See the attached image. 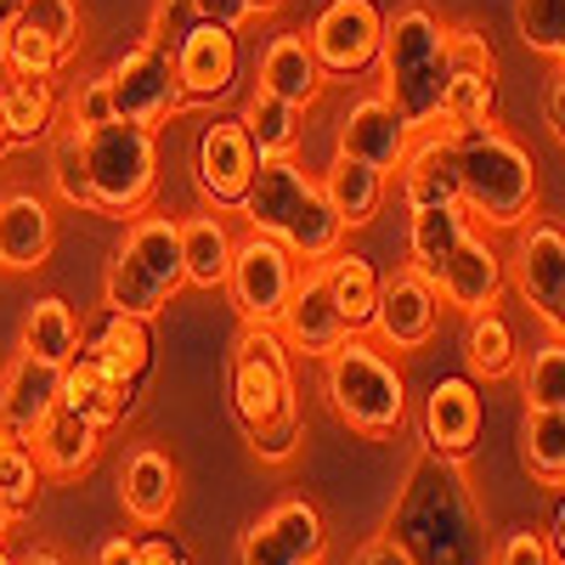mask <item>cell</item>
I'll use <instances>...</instances> for the list:
<instances>
[{"instance_id": "obj_17", "label": "cell", "mask_w": 565, "mask_h": 565, "mask_svg": "<svg viewBox=\"0 0 565 565\" xmlns=\"http://www.w3.org/2000/svg\"><path fill=\"white\" fill-rule=\"evenodd\" d=\"M170 57H175V79L186 90V103H215L238 79V29L199 23L170 45Z\"/></svg>"}, {"instance_id": "obj_9", "label": "cell", "mask_w": 565, "mask_h": 565, "mask_svg": "<svg viewBox=\"0 0 565 565\" xmlns=\"http://www.w3.org/2000/svg\"><path fill=\"white\" fill-rule=\"evenodd\" d=\"M498 108V52L481 29H447V85L436 125L447 136H469L492 125Z\"/></svg>"}, {"instance_id": "obj_33", "label": "cell", "mask_w": 565, "mask_h": 565, "mask_svg": "<svg viewBox=\"0 0 565 565\" xmlns=\"http://www.w3.org/2000/svg\"><path fill=\"white\" fill-rule=\"evenodd\" d=\"M232 232L221 215H186L181 221V271L193 289H226V271H232Z\"/></svg>"}, {"instance_id": "obj_54", "label": "cell", "mask_w": 565, "mask_h": 565, "mask_svg": "<svg viewBox=\"0 0 565 565\" xmlns=\"http://www.w3.org/2000/svg\"><path fill=\"white\" fill-rule=\"evenodd\" d=\"M12 521H18V509H12L7 498H0V537H7V532H12Z\"/></svg>"}, {"instance_id": "obj_26", "label": "cell", "mask_w": 565, "mask_h": 565, "mask_svg": "<svg viewBox=\"0 0 565 565\" xmlns=\"http://www.w3.org/2000/svg\"><path fill=\"white\" fill-rule=\"evenodd\" d=\"M57 221L34 193H7L0 199V266L7 271H40L52 260Z\"/></svg>"}, {"instance_id": "obj_53", "label": "cell", "mask_w": 565, "mask_h": 565, "mask_svg": "<svg viewBox=\"0 0 565 565\" xmlns=\"http://www.w3.org/2000/svg\"><path fill=\"white\" fill-rule=\"evenodd\" d=\"M18 565H68V559H63L57 548H34V554H29V559H18Z\"/></svg>"}, {"instance_id": "obj_11", "label": "cell", "mask_w": 565, "mask_h": 565, "mask_svg": "<svg viewBox=\"0 0 565 565\" xmlns=\"http://www.w3.org/2000/svg\"><path fill=\"white\" fill-rule=\"evenodd\" d=\"M103 79H108V97H114V119H125V125L159 130L164 119H175L186 108V90L175 79V57L159 40H141Z\"/></svg>"}, {"instance_id": "obj_2", "label": "cell", "mask_w": 565, "mask_h": 565, "mask_svg": "<svg viewBox=\"0 0 565 565\" xmlns=\"http://www.w3.org/2000/svg\"><path fill=\"white\" fill-rule=\"evenodd\" d=\"M226 391L238 413L244 436L260 463H289L300 447V396H295V367L289 345L277 328H244L226 362Z\"/></svg>"}, {"instance_id": "obj_12", "label": "cell", "mask_w": 565, "mask_h": 565, "mask_svg": "<svg viewBox=\"0 0 565 565\" xmlns=\"http://www.w3.org/2000/svg\"><path fill=\"white\" fill-rule=\"evenodd\" d=\"M380 40H385V12L373 0H328L306 34L317 68L334 79H356L367 68H380Z\"/></svg>"}, {"instance_id": "obj_51", "label": "cell", "mask_w": 565, "mask_h": 565, "mask_svg": "<svg viewBox=\"0 0 565 565\" xmlns=\"http://www.w3.org/2000/svg\"><path fill=\"white\" fill-rule=\"evenodd\" d=\"M90 565H136V537H108V543H97V554H90Z\"/></svg>"}, {"instance_id": "obj_35", "label": "cell", "mask_w": 565, "mask_h": 565, "mask_svg": "<svg viewBox=\"0 0 565 565\" xmlns=\"http://www.w3.org/2000/svg\"><path fill=\"white\" fill-rule=\"evenodd\" d=\"M463 362L476 380H503V373H514V362H521V340H514V328L498 306L476 311L463 328Z\"/></svg>"}, {"instance_id": "obj_16", "label": "cell", "mask_w": 565, "mask_h": 565, "mask_svg": "<svg viewBox=\"0 0 565 565\" xmlns=\"http://www.w3.org/2000/svg\"><path fill=\"white\" fill-rule=\"evenodd\" d=\"M441 328V295L436 282H424L413 266L396 271L380 289V311H373V334H380L391 351H424Z\"/></svg>"}, {"instance_id": "obj_55", "label": "cell", "mask_w": 565, "mask_h": 565, "mask_svg": "<svg viewBox=\"0 0 565 565\" xmlns=\"http://www.w3.org/2000/svg\"><path fill=\"white\" fill-rule=\"evenodd\" d=\"M249 7H255V18H266V12H277V7H282V0H249Z\"/></svg>"}, {"instance_id": "obj_1", "label": "cell", "mask_w": 565, "mask_h": 565, "mask_svg": "<svg viewBox=\"0 0 565 565\" xmlns=\"http://www.w3.org/2000/svg\"><path fill=\"white\" fill-rule=\"evenodd\" d=\"M385 537L413 565H487L492 559L476 492H469V476H463V458H441L424 447L407 463Z\"/></svg>"}, {"instance_id": "obj_27", "label": "cell", "mask_w": 565, "mask_h": 565, "mask_svg": "<svg viewBox=\"0 0 565 565\" xmlns=\"http://www.w3.org/2000/svg\"><path fill=\"white\" fill-rule=\"evenodd\" d=\"M34 458H40V476H85L90 463H97V447H103V430L90 418H79L74 407H52L40 424H34V436H29Z\"/></svg>"}, {"instance_id": "obj_31", "label": "cell", "mask_w": 565, "mask_h": 565, "mask_svg": "<svg viewBox=\"0 0 565 565\" xmlns=\"http://www.w3.org/2000/svg\"><path fill=\"white\" fill-rule=\"evenodd\" d=\"M476 226L463 215V204H430V210H413V226H407V260L424 282H436L441 266L452 260V249L463 244V232Z\"/></svg>"}, {"instance_id": "obj_24", "label": "cell", "mask_w": 565, "mask_h": 565, "mask_svg": "<svg viewBox=\"0 0 565 565\" xmlns=\"http://www.w3.org/2000/svg\"><path fill=\"white\" fill-rule=\"evenodd\" d=\"M181 498V476H175V458L159 447H136L119 463V503L136 526H164L175 514Z\"/></svg>"}, {"instance_id": "obj_7", "label": "cell", "mask_w": 565, "mask_h": 565, "mask_svg": "<svg viewBox=\"0 0 565 565\" xmlns=\"http://www.w3.org/2000/svg\"><path fill=\"white\" fill-rule=\"evenodd\" d=\"M181 282H186V271H181V221H170V215H136L130 232H125V244L108 260L103 306L153 322L175 300Z\"/></svg>"}, {"instance_id": "obj_13", "label": "cell", "mask_w": 565, "mask_h": 565, "mask_svg": "<svg viewBox=\"0 0 565 565\" xmlns=\"http://www.w3.org/2000/svg\"><path fill=\"white\" fill-rule=\"evenodd\" d=\"M322 554H328V526L317 503L282 498L238 532L232 565H322Z\"/></svg>"}, {"instance_id": "obj_3", "label": "cell", "mask_w": 565, "mask_h": 565, "mask_svg": "<svg viewBox=\"0 0 565 565\" xmlns=\"http://www.w3.org/2000/svg\"><path fill=\"white\" fill-rule=\"evenodd\" d=\"M238 210L249 215V232L277 238L300 266H322L328 255H340V244H345V221L334 215L322 181H311L295 153L260 159V170H255V181H249V193H244Z\"/></svg>"}, {"instance_id": "obj_32", "label": "cell", "mask_w": 565, "mask_h": 565, "mask_svg": "<svg viewBox=\"0 0 565 565\" xmlns=\"http://www.w3.org/2000/svg\"><path fill=\"white\" fill-rule=\"evenodd\" d=\"M322 282H328V295H334L340 317L351 334H362V328H373V311H380V289H385V277L380 266H373L367 255H328L322 260Z\"/></svg>"}, {"instance_id": "obj_30", "label": "cell", "mask_w": 565, "mask_h": 565, "mask_svg": "<svg viewBox=\"0 0 565 565\" xmlns=\"http://www.w3.org/2000/svg\"><path fill=\"white\" fill-rule=\"evenodd\" d=\"M385 170H373V164H362V159H345V153H334V164L322 170V193H328V204H334V215L345 221V232H356V226H367L373 215L385 210Z\"/></svg>"}, {"instance_id": "obj_28", "label": "cell", "mask_w": 565, "mask_h": 565, "mask_svg": "<svg viewBox=\"0 0 565 565\" xmlns=\"http://www.w3.org/2000/svg\"><path fill=\"white\" fill-rule=\"evenodd\" d=\"M255 79H260V90H271V97L295 103V108H311V103L322 97V79H328V74L317 68L311 45H306L300 34H271L266 52H260V63H255Z\"/></svg>"}, {"instance_id": "obj_48", "label": "cell", "mask_w": 565, "mask_h": 565, "mask_svg": "<svg viewBox=\"0 0 565 565\" xmlns=\"http://www.w3.org/2000/svg\"><path fill=\"white\" fill-rule=\"evenodd\" d=\"M136 565H193V559H186V548L175 537H141L136 543Z\"/></svg>"}, {"instance_id": "obj_38", "label": "cell", "mask_w": 565, "mask_h": 565, "mask_svg": "<svg viewBox=\"0 0 565 565\" xmlns=\"http://www.w3.org/2000/svg\"><path fill=\"white\" fill-rule=\"evenodd\" d=\"M521 463L537 487H565V413L559 407H526Z\"/></svg>"}, {"instance_id": "obj_6", "label": "cell", "mask_w": 565, "mask_h": 565, "mask_svg": "<svg viewBox=\"0 0 565 565\" xmlns=\"http://www.w3.org/2000/svg\"><path fill=\"white\" fill-rule=\"evenodd\" d=\"M322 391H328V407L340 413V424H351L356 436L367 441H391L407 418V380L402 367L373 351L367 340L345 334L334 351L322 356Z\"/></svg>"}, {"instance_id": "obj_52", "label": "cell", "mask_w": 565, "mask_h": 565, "mask_svg": "<svg viewBox=\"0 0 565 565\" xmlns=\"http://www.w3.org/2000/svg\"><path fill=\"white\" fill-rule=\"evenodd\" d=\"M548 554H554V565H565V498L554 503V521H548Z\"/></svg>"}, {"instance_id": "obj_34", "label": "cell", "mask_w": 565, "mask_h": 565, "mask_svg": "<svg viewBox=\"0 0 565 565\" xmlns=\"http://www.w3.org/2000/svg\"><path fill=\"white\" fill-rule=\"evenodd\" d=\"M0 114H7V136H12V148L45 141V136L57 130V85H52V79H23V74H7V79H0Z\"/></svg>"}, {"instance_id": "obj_45", "label": "cell", "mask_w": 565, "mask_h": 565, "mask_svg": "<svg viewBox=\"0 0 565 565\" xmlns=\"http://www.w3.org/2000/svg\"><path fill=\"white\" fill-rule=\"evenodd\" d=\"M487 565H554V554H548V537H543V532L514 526V532L498 537V548H492Z\"/></svg>"}, {"instance_id": "obj_39", "label": "cell", "mask_w": 565, "mask_h": 565, "mask_svg": "<svg viewBox=\"0 0 565 565\" xmlns=\"http://www.w3.org/2000/svg\"><path fill=\"white\" fill-rule=\"evenodd\" d=\"M0 498L18 514H29L40 498V458H34L29 436H18V430H0Z\"/></svg>"}, {"instance_id": "obj_58", "label": "cell", "mask_w": 565, "mask_h": 565, "mask_svg": "<svg viewBox=\"0 0 565 565\" xmlns=\"http://www.w3.org/2000/svg\"><path fill=\"white\" fill-rule=\"evenodd\" d=\"M12 148V136H7V114H0V153H7Z\"/></svg>"}, {"instance_id": "obj_14", "label": "cell", "mask_w": 565, "mask_h": 565, "mask_svg": "<svg viewBox=\"0 0 565 565\" xmlns=\"http://www.w3.org/2000/svg\"><path fill=\"white\" fill-rule=\"evenodd\" d=\"M514 289L537 311V322L554 340H565V226L554 221H526L514 226Z\"/></svg>"}, {"instance_id": "obj_8", "label": "cell", "mask_w": 565, "mask_h": 565, "mask_svg": "<svg viewBox=\"0 0 565 565\" xmlns=\"http://www.w3.org/2000/svg\"><path fill=\"white\" fill-rule=\"evenodd\" d=\"M85 148V186H90V215H141L159 186V136L148 125H90L79 130Z\"/></svg>"}, {"instance_id": "obj_46", "label": "cell", "mask_w": 565, "mask_h": 565, "mask_svg": "<svg viewBox=\"0 0 565 565\" xmlns=\"http://www.w3.org/2000/svg\"><path fill=\"white\" fill-rule=\"evenodd\" d=\"M108 119H114L108 79H85V85H79V97H74V108H68V125L90 130V125H108Z\"/></svg>"}, {"instance_id": "obj_20", "label": "cell", "mask_w": 565, "mask_h": 565, "mask_svg": "<svg viewBox=\"0 0 565 565\" xmlns=\"http://www.w3.org/2000/svg\"><path fill=\"white\" fill-rule=\"evenodd\" d=\"M481 391L476 380H463V373H452V380H436L430 396H424V447L441 452V458H469L481 441Z\"/></svg>"}, {"instance_id": "obj_4", "label": "cell", "mask_w": 565, "mask_h": 565, "mask_svg": "<svg viewBox=\"0 0 565 565\" xmlns=\"http://www.w3.org/2000/svg\"><path fill=\"white\" fill-rule=\"evenodd\" d=\"M458 204L481 232H514L537 210V164L498 125L458 136Z\"/></svg>"}, {"instance_id": "obj_59", "label": "cell", "mask_w": 565, "mask_h": 565, "mask_svg": "<svg viewBox=\"0 0 565 565\" xmlns=\"http://www.w3.org/2000/svg\"><path fill=\"white\" fill-rule=\"evenodd\" d=\"M0 565H18V559H12V554H7V548H0Z\"/></svg>"}, {"instance_id": "obj_25", "label": "cell", "mask_w": 565, "mask_h": 565, "mask_svg": "<svg viewBox=\"0 0 565 565\" xmlns=\"http://www.w3.org/2000/svg\"><path fill=\"white\" fill-rule=\"evenodd\" d=\"M63 402V367L57 362H40V356H18L0 373V430H18L34 436V424Z\"/></svg>"}, {"instance_id": "obj_10", "label": "cell", "mask_w": 565, "mask_h": 565, "mask_svg": "<svg viewBox=\"0 0 565 565\" xmlns=\"http://www.w3.org/2000/svg\"><path fill=\"white\" fill-rule=\"evenodd\" d=\"M300 260L282 249L266 232H249V238L232 249V271H226V300L238 306L244 328H277L282 306H289L295 282H300Z\"/></svg>"}, {"instance_id": "obj_19", "label": "cell", "mask_w": 565, "mask_h": 565, "mask_svg": "<svg viewBox=\"0 0 565 565\" xmlns=\"http://www.w3.org/2000/svg\"><path fill=\"white\" fill-rule=\"evenodd\" d=\"M277 334H282V345L300 351V356H328L351 334L340 306H334V295H328V282H322V266L300 271L289 306H282V317H277Z\"/></svg>"}, {"instance_id": "obj_50", "label": "cell", "mask_w": 565, "mask_h": 565, "mask_svg": "<svg viewBox=\"0 0 565 565\" xmlns=\"http://www.w3.org/2000/svg\"><path fill=\"white\" fill-rule=\"evenodd\" d=\"M543 114H548V130H554V141L565 148V68L554 74V85H548V103H543Z\"/></svg>"}, {"instance_id": "obj_37", "label": "cell", "mask_w": 565, "mask_h": 565, "mask_svg": "<svg viewBox=\"0 0 565 565\" xmlns=\"http://www.w3.org/2000/svg\"><path fill=\"white\" fill-rule=\"evenodd\" d=\"M74 345H79V317H74V306L57 300V295L29 300V311H23V351L63 367V362L74 356Z\"/></svg>"}, {"instance_id": "obj_18", "label": "cell", "mask_w": 565, "mask_h": 565, "mask_svg": "<svg viewBox=\"0 0 565 565\" xmlns=\"http://www.w3.org/2000/svg\"><path fill=\"white\" fill-rule=\"evenodd\" d=\"M503 266H509V260L492 249L487 232H481V226H469V232H463V244L452 249V260H447L441 277H436V295H441L452 311L476 317V311H487V306L503 300V282H509Z\"/></svg>"}, {"instance_id": "obj_21", "label": "cell", "mask_w": 565, "mask_h": 565, "mask_svg": "<svg viewBox=\"0 0 565 565\" xmlns=\"http://www.w3.org/2000/svg\"><path fill=\"white\" fill-rule=\"evenodd\" d=\"M74 351L141 396V385H148V367H153V328H148V317L103 311V322L90 328V334H79Z\"/></svg>"}, {"instance_id": "obj_56", "label": "cell", "mask_w": 565, "mask_h": 565, "mask_svg": "<svg viewBox=\"0 0 565 565\" xmlns=\"http://www.w3.org/2000/svg\"><path fill=\"white\" fill-rule=\"evenodd\" d=\"M23 12V0H0V18H18Z\"/></svg>"}, {"instance_id": "obj_43", "label": "cell", "mask_w": 565, "mask_h": 565, "mask_svg": "<svg viewBox=\"0 0 565 565\" xmlns=\"http://www.w3.org/2000/svg\"><path fill=\"white\" fill-rule=\"evenodd\" d=\"M52 186H57V199L85 210L90 215V186H85V148H79V125L68 130H52Z\"/></svg>"}, {"instance_id": "obj_47", "label": "cell", "mask_w": 565, "mask_h": 565, "mask_svg": "<svg viewBox=\"0 0 565 565\" xmlns=\"http://www.w3.org/2000/svg\"><path fill=\"white\" fill-rule=\"evenodd\" d=\"M186 7H193L199 23H221V29H244L255 18L249 0H186Z\"/></svg>"}, {"instance_id": "obj_42", "label": "cell", "mask_w": 565, "mask_h": 565, "mask_svg": "<svg viewBox=\"0 0 565 565\" xmlns=\"http://www.w3.org/2000/svg\"><path fill=\"white\" fill-rule=\"evenodd\" d=\"M521 396H526V407H559L565 413V340H548L526 356Z\"/></svg>"}, {"instance_id": "obj_44", "label": "cell", "mask_w": 565, "mask_h": 565, "mask_svg": "<svg viewBox=\"0 0 565 565\" xmlns=\"http://www.w3.org/2000/svg\"><path fill=\"white\" fill-rule=\"evenodd\" d=\"M45 40H57V52L74 57L79 52V0H23V12Z\"/></svg>"}, {"instance_id": "obj_36", "label": "cell", "mask_w": 565, "mask_h": 565, "mask_svg": "<svg viewBox=\"0 0 565 565\" xmlns=\"http://www.w3.org/2000/svg\"><path fill=\"white\" fill-rule=\"evenodd\" d=\"M244 130H249V141H255V153L260 159H282V153H295L300 148V119H306V108H295V103H282V97H271V90H249V103H244Z\"/></svg>"}, {"instance_id": "obj_23", "label": "cell", "mask_w": 565, "mask_h": 565, "mask_svg": "<svg viewBox=\"0 0 565 565\" xmlns=\"http://www.w3.org/2000/svg\"><path fill=\"white\" fill-rule=\"evenodd\" d=\"M407 141H413V125H407L385 97H362V103H351L345 119H340V153H345V159H362V164H373V170H385V175L402 164Z\"/></svg>"}, {"instance_id": "obj_15", "label": "cell", "mask_w": 565, "mask_h": 565, "mask_svg": "<svg viewBox=\"0 0 565 565\" xmlns=\"http://www.w3.org/2000/svg\"><path fill=\"white\" fill-rule=\"evenodd\" d=\"M260 170V153L244 130V119H215L199 130V148H193V181L199 193L215 204V210H238L249 181Z\"/></svg>"}, {"instance_id": "obj_5", "label": "cell", "mask_w": 565, "mask_h": 565, "mask_svg": "<svg viewBox=\"0 0 565 565\" xmlns=\"http://www.w3.org/2000/svg\"><path fill=\"white\" fill-rule=\"evenodd\" d=\"M380 74H385L380 97L413 130H430L441 114V85H447V23L430 7H418V0L402 7L396 18H385Z\"/></svg>"}, {"instance_id": "obj_57", "label": "cell", "mask_w": 565, "mask_h": 565, "mask_svg": "<svg viewBox=\"0 0 565 565\" xmlns=\"http://www.w3.org/2000/svg\"><path fill=\"white\" fill-rule=\"evenodd\" d=\"M7 29H12V18H0V63H7Z\"/></svg>"}, {"instance_id": "obj_22", "label": "cell", "mask_w": 565, "mask_h": 565, "mask_svg": "<svg viewBox=\"0 0 565 565\" xmlns=\"http://www.w3.org/2000/svg\"><path fill=\"white\" fill-rule=\"evenodd\" d=\"M396 175H402L407 210L458 204V136H447L441 125L413 130V141H407V153H402Z\"/></svg>"}, {"instance_id": "obj_40", "label": "cell", "mask_w": 565, "mask_h": 565, "mask_svg": "<svg viewBox=\"0 0 565 565\" xmlns=\"http://www.w3.org/2000/svg\"><path fill=\"white\" fill-rule=\"evenodd\" d=\"M68 57L57 52V40H45L29 18H12L7 29V63H0V74H23V79H52Z\"/></svg>"}, {"instance_id": "obj_41", "label": "cell", "mask_w": 565, "mask_h": 565, "mask_svg": "<svg viewBox=\"0 0 565 565\" xmlns=\"http://www.w3.org/2000/svg\"><path fill=\"white\" fill-rule=\"evenodd\" d=\"M514 29L532 52L565 68V0H514Z\"/></svg>"}, {"instance_id": "obj_49", "label": "cell", "mask_w": 565, "mask_h": 565, "mask_svg": "<svg viewBox=\"0 0 565 565\" xmlns=\"http://www.w3.org/2000/svg\"><path fill=\"white\" fill-rule=\"evenodd\" d=\"M351 565H413V559H407L391 537H373L367 548H356V559H351Z\"/></svg>"}, {"instance_id": "obj_29", "label": "cell", "mask_w": 565, "mask_h": 565, "mask_svg": "<svg viewBox=\"0 0 565 565\" xmlns=\"http://www.w3.org/2000/svg\"><path fill=\"white\" fill-rule=\"evenodd\" d=\"M63 407H74L79 418H90L97 430H108V424L130 418L136 413V391L119 385L114 373H103L97 362H85L79 351L63 362Z\"/></svg>"}]
</instances>
